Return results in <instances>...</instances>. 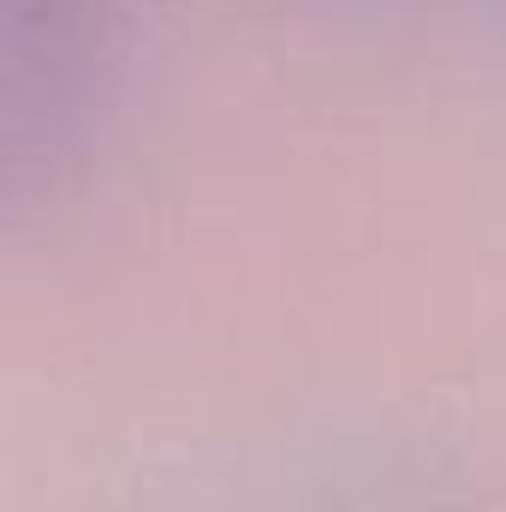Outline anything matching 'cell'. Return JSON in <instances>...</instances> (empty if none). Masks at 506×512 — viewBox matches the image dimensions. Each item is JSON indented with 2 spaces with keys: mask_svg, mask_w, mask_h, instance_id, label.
<instances>
[{
  "mask_svg": "<svg viewBox=\"0 0 506 512\" xmlns=\"http://www.w3.org/2000/svg\"><path fill=\"white\" fill-rule=\"evenodd\" d=\"M310 512H346V507H310Z\"/></svg>",
  "mask_w": 506,
  "mask_h": 512,
  "instance_id": "cell-2",
  "label": "cell"
},
{
  "mask_svg": "<svg viewBox=\"0 0 506 512\" xmlns=\"http://www.w3.org/2000/svg\"><path fill=\"white\" fill-rule=\"evenodd\" d=\"M6 18V167H60L84 137L108 66V0H0Z\"/></svg>",
  "mask_w": 506,
  "mask_h": 512,
  "instance_id": "cell-1",
  "label": "cell"
}]
</instances>
